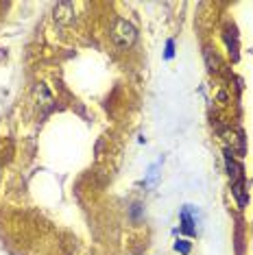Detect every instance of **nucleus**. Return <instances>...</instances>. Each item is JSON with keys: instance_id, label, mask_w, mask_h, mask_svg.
<instances>
[{"instance_id": "f257e3e1", "label": "nucleus", "mask_w": 253, "mask_h": 255, "mask_svg": "<svg viewBox=\"0 0 253 255\" xmlns=\"http://www.w3.org/2000/svg\"><path fill=\"white\" fill-rule=\"evenodd\" d=\"M135 37H137V31H135V26L131 24V22H126L123 18H118L116 22H114V26H112V42L116 44L120 50L131 48V46L135 44Z\"/></svg>"}, {"instance_id": "f03ea898", "label": "nucleus", "mask_w": 253, "mask_h": 255, "mask_svg": "<svg viewBox=\"0 0 253 255\" xmlns=\"http://www.w3.org/2000/svg\"><path fill=\"white\" fill-rule=\"evenodd\" d=\"M72 15H74V11H72V4L70 2H61V4H57L55 7V18L57 22H70L72 20Z\"/></svg>"}, {"instance_id": "7ed1b4c3", "label": "nucleus", "mask_w": 253, "mask_h": 255, "mask_svg": "<svg viewBox=\"0 0 253 255\" xmlns=\"http://www.w3.org/2000/svg\"><path fill=\"white\" fill-rule=\"evenodd\" d=\"M232 150H225V161H227V172H229V179H232V181H238V179H240V166L238 164H236V161H234V157H232Z\"/></svg>"}, {"instance_id": "20e7f679", "label": "nucleus", "mask_w": 253, "mask_h": 255, "mask_svg": "<svg viewBox=\"0 0 253 255\" xmlns=\"http://www.w3.org/2000/svg\"><path fill=\"white\" fill-rule=\"evenodd\" d=\"M181 223H183V231H186V234H192V218H190V210L186 207V210L181 212Z\"/></svg>"}, {"instance_id": "39448f33", "label": "nucleus", "mask_w": 253, "mask_h": 255, "mask_svg": "<svg viewBox=\"0 0 253 255\" xmlns=\"http://www.w3.org/2000/svg\"><path fill=\"white\" fill-rule=\"evenodd\" d=\"M205 63H208V70H212V72L218 70V59H216V55H212L210 48L205 50Z\"/></svg>"}, {"instance_id": "423d86ee", "label": "nucleus", "mask_w": 253, "mask_h": 255, "mask_svg": "<svg viewBox=\"0 0 253 255\" xmlns=\"http://www.w3.org/2000/svg\"><path fill=\"white\" fill-rule=\"evenodd\" d=\"M175 249H177V251H179L181 255H188V253H190V242H188V240H177Z\"/></svg>"}, {"instance_id": "0eeeda50", "label": "nucleus", "mask_w": 253, "mask_h": 255, "mask_svg": "<svg viewBox=\"0 0 253 255\" xmlns=\"http://www.w3.org/2000/svg\"><path fill=\"white\" fill-rule=\"evenodd\" d=\"M172 48H175V44H172V39H170V42L166 44V59H170L172 57Z\"/></svg>"}, {"instance_id": "6e6552de", "label": "nucleus", "mask_w": 253, "mask_h": 255, "mask_svg": "<svg viewBox=\"0 0 253 255\" xmlns=\"http://www.w3.org/2000/svg\"><path fill=\"white\" fill-rule=\"evenodd\" d=\"M218 101H221V103H227V92H218Z\"/></svg>"}]
</instances>
